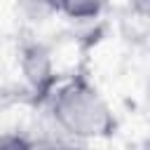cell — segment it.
Returning a JSON list of instances; mask_svg holds the SVG:
<instances>
[{"label":"cell","instance_id":"cell-2","mask_svg":"<svg viewBox=\"0 0 150 150\" xmlns=\"http://www.w3.org/2000/svg\"><path fill=\"white\" fill-rule=\"evenodd\" d=\"M19 68H21V75L28 84V89L40 96L42 101L49 96V91L56 87L59 82V75L54 70V61H52V54L47 47H42L40 42H30V45H23L21 47V54H19Z\"/></svg>","mask_w":150,"mask_h":150},{"label":"cell","instance_id":"cell-3","mask_svg":"<svg viewBox=\"0 0 150 150\" xmlns=\"http://www.w3.org/2000/svg\"><path fill=\"white\" fill-rule=\"evenodd\" d=\"M112 0H52L54 12L70 21H94L98 19Z\"/></svg>","mask_w":150,"mask_h":150},{"label":"cell","instance_id":"cell-4","mask_svg":"<svg viewBox=\"0 0 150 150\" xmlns=\"http://www.w3.org/2000/svg\"><path fill=\"white\" fill-rule=\"evenodd\" d=\"M30 150H87L84 143L70 141L66 136H42L30 138Z\"/></svg>","mask_w":150,"mask_h":150},{"label":"cell","instance_id":"cell-5","mask_svg":"<svg viewBox=\"0 0 150 150\" xmlns=\"http://www.w3.org/2000/svg\"><path fill=\"white\" fill-rule=\"evenodd\" d=\"M0 150H30V138L19 131H0Z\"/></svg>","mask_w":150,"mask_h":150},{"label":"cell","instance_id":"cell-1","mask_svg":"<svg viewBox=\"0 0 150 150\" xmlns=\"http://www.w3.org/2000/svg\"><path fill=\"white\" fill-rule=\"evenodd\" d=\"M45 103L54 127L70 141L94 143L105 141L117 131L112 105L87 75H73L56 82Z\"/></svg>","mask_w":150,"mask_h":150}]
</instances>
